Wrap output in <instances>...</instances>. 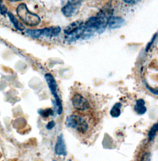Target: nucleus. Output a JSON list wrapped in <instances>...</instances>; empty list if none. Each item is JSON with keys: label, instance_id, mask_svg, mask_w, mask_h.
Masks as SVG:
<instances>
[{"label": "nucleus", "instance_id": "1", "mask_svg": "<svg viewBox=\"0 0 158 161\" xmlns=\"http://www.w3.org/2000/svg\"><path fill=\"white\" fill-rule=\"evenodd\" d=\"M88 119L81 114H74L67 117L66 123L68 128L76 130L80 134H85L90 129Z\"/></svg>", "mask_w": 158, "mask_h": 161}, {"label": "nucleus", "instance_id": "2", "mask_svg": "<svg viewBox=\"0 0 158 161\" xmlns=\"http://www.w3.org/2000/svg\"><path fill=\"white\" fill-rule=\"evenodd\" d=\"M16 12L20 20L27 25L31 27L37 26L41 22L39 16L30 12L24 3L20 4L17 8Z\"/></svg>", "mask_w": 158, "mask_h": 161}, {"label": "nucleus", "instance_id": "3", "mask_svg": "<svg viewBox=\"0 0 158 161\" xmlns=\"http://www.w3.org/2000/svg\"><path fill=\"white\" fill-rule=\"evenodd\" d=\"M45 80H46V82L48 84V86L49 87V89L51 91V93L53 96L55 100V107L56 112L58 115H61L62 113V101L61 100L58 93H57V88L58 85L56 82V80L53 76L50 73H46L45 75Z\"/></svg>", "mask_w": 158, "mask_h": 161}, {"label": "nucleus", "instance_id": "4", "mask_svg": "<svg viewBox=\"0 0 158 161\" xmlns=\"http://www.w3.org/2000/svg\"><path fill=\"white\" fill-rule=\"evenodd\" d=\"M72 104L77 112H87L91 108L88 100L78 93L75 94L72 97Z\"/></svg>", "mask_w": 158, "mask_h": 161}, {"label": "nucleus", "instance_id": "5", "mask_svg": "<svg viewBox=\"0 0 158 161\" xmlns=\"http://www.w3.org/2000/svg\"><path fill=\"white\" fill-rule=\"evenodd\" d=\"M82 0H71L62 9V12L66 17L75 15L82 6Z\"/></svg>", "mask_w": 158, "mask_h": 161}, {"label": "nucleus", "instance_id": "6", "mask_svg": "<svg viewBox=\"0 0 158 161\" xmlns=\"http://www.w3.org/2000/svg\"><path fill=\"white\" fill-rule=\"evenodd\" d=\"M55 153L59 156H66L67 155L66 146L62 134H61L58 138V140L55 147Z\"/></svg>", "mask_w": 158, "mask_h": 161}, {"label": "nucleus", "instance_id": "7", "mask_svg": "<svg viewBox=\"0 0 158 161\" xmlns=\"http://www.w3.org/2000/svg\"><path fill=\"white\" fill-rule=\"evenodd\" d=\"M125 24V20L121 17L111 16L108 22L109 29H116L122 27Z\"/></svg>", "mask_w": 158, "mask_h": 161}, {"label": "nucleus", "instance_id": "8", "mask_svg": "<svg viewBox=\"0 0 158 161\" xmlns=\"http://www.w3.org/2000/svg\"><path fill=\"white\" fill-rule=\"evenodd\" d=\"M84 31H85V27H84V25H83L80 27H79V29L74 31L72 33L69 35H66V40L70 43L75 42L79 39L82 38Z\"/></svg>", "mask_w": 158, "mask_h": 161}, {"label": "nucleus", "instance_id": "9", "mask_svg": "<svg viewBox=\"0 0 158 161\" xmlns=\"http://www.w3.org/2000/svg\"><path fill=\"white\" fill-rule=\"evenodd\" d=\"M61 27L59 26L56 27H50L41 29L42 36H46L48 37H56L61 32Z\"/></svg>", "mask_w": 158, "mask_h": 161}, {"label": "nucleus", "instance_id": "10", "mask_svg": "<svg viewBox=\"0 0 158 161\" xmlns=\"http://www.w3.org/2000/svg\"><path fill=\"white\" fill-rule=\"evenodd\" d=\"M83 25V22L82 20H76L75 22H72L69 25H67L65 28L64 32L66 35H69L72 33L74 31H75L77 29H79V27H80Z\"/></svg>", "mask_w": 158, "mask_h": 161}, {"label": "nucleus", "instance_id": "11", "mask_svg": "<svg viewBox=\"0 0 158 161\" xmlns=\"http://www.w3.org/2000/svg\"><path fill=\"white\" fill-rule=\"evenodd\" d=\"M134 110L136 112V113L138 115H143L146 113L147 111V108L145 107V102L142 99H140L136 102V104L134 107Z\"/></svg>", "mask_w": 158, "mask_h": 161}, {"label": "nucleus", "instance_id": "12", "mask_svg": "<svg viewBox=\"0 0 158 161\" xmlns=\"http://www.w3.org/2000/svg\"><path fill=\"white\" fill-rule=\"evenodd\" d=\"M121 108L122 104L120 103H116L112 107L111 110H110L111 116L113 118H118L121 114Z\"/></svg>", "mask_w": 158, "mask_h": 161}, {"label": "nucleus", "instance_id": "13", "mask_svg": "<svg viewBox=\"0 0 158 161\" xmlns=\"http://www.w3.org/2000/svg\"><path fill=\"white\" fill-rule=\"evenodd\" d=\"M7 14H8L9 18V20L11 22V23L13 24V25L14 26V27H15L17 30L23 31V30L24 29V26H23L19 22V21L16 18V17L14 16L13 14H12V13H10V12H8Z\"/></svg>", "mask_w": 158, "mask_h": 161}, {"label": "nucleus", "instance_id": "14", "mask_svg": "<svg viewBox=\"0 0 158 161\" xmlns=\"http://www.w3.org/2000/svg\"><path fill=\"white\" fill-rule=\"evenodd\" d=\"M25 32L33 39H39L42 36L41 29H27Z\"/></svg>", "mask_w": 158, "mask_h": 161}, {"label": "nucleus", "instance_id": "15", "mask_svg": "<svg viewBox=\"0 0 158 161\" xmlns=\"http://www.w3.org/2000/svg\"><path fill=\"white\" fill-rule=\"evenodd\" d=\"M157 131H158V123H156L153 125L150 131L148 132V138L150 141H153L154 140L156 135Z\"/></svg>", "mask_w": 158, "mask_h": 161}, {"label": "nucleus", "instance_id": "16", "mask_svg": "<svg viewBox=\"0 0 158 161\" xmlns=\"http://www.w3.org/2000/svg\"><path fill=\"white\" fill-rule=\"evenodd\" d=\"M39 114L44 118H47L50 116L54 115V111L51 108H46V109H40Z\"/></svg>", "mask_w": 158, "mask_h": 161}, {"label": "nucleus", "instance_id": "17", "mask_svg": "<svg viewBox=\"0 0 158 161\" xmlns=\"http://www.w3.org/2000/svg\"><path fill=\"white\" fill-rule=\"evenodd\" d=\"M8 13V8L4 4L3 0H0V14L1 15H5Z\"/></svg>", "mask_w": 158, "mask_h": 161}, {"label": "nucleus", "instance_id": "18", "mask_svg": "<svg viewBox=\"0 0 158 161\" xmlns=\"http://www.w3.org/2000/svg\"><path fill=\"white\" fill-rule=\"evenodd\" d=\"M140 161H151V154L149 153H145Z\"/></svg>", "mask_w": 158, "mask_h": 161}, {"label": "nucleus", "instance_id": "19", "mask_svg": "<svg viewBox=\"0 0 158 161\" xmlns=\"http://www.w3.org/2000/svg\"><path fill=\"white\" fill-rule=\"evenodd\" d=\"M55 126V123L54 121H50L46 126V128L47 130H52Z\"/></svg>", "mask_w": 158, "mask_h": 161}, {"label": "nucleus", "instance_id": "20", "mask_svg": "<svg viewBox=\"0 0 158 161\" xmlns=\"http://www.w3.org/2000/svg\"><path fill=\"white\" fill-rule=\"evenodd\" d=\"M125 3L129 4H137L140 0H122Z\"/></svg>", "mask_w": 158, "mask_h": 161}, {"label": "nucleus", "instance_id": "21", "mask_svg": "<svg viewBox=\"0 0 158 161\" xmlns=\"http://www.w3.org/2000/svg\"><path fill=\"white\" fill-rule=\"evenodd\" d=\"M10 1H12V2H16V1H22V0H9Z\"/></svg>", "mask_w": 158, "mask_h": 161}]
</instances>
